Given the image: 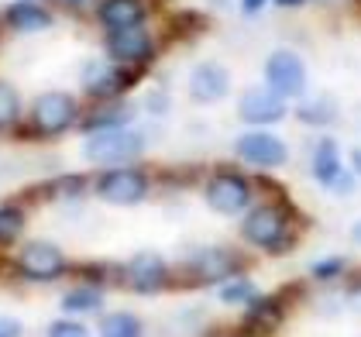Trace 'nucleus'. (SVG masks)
Returning <instances> with one entry per match:
<instances>
[{
	"label": "nucleus",
	"mask_w": 361,
	"mask_h": 337,
	"mask_svg": "<svg viewBox=\"0 0 361 337\" xmlns=\"http://www.w3.org/2000/svg\"><path fill=\"white\" fill-rule=\"evenodd\" d=\"M145 155V135L131 128H107V131H93L83 141V159L97 168H117L128 166Z\"/></svg>",
	"instance_id": "nucleus-1"
},
{
	"label": "nucleus",
	"mask_w": 361,
	"mask_h": 337,
	"mask_svg": "<svg viewBox=\"0 0 361 337\" xmlns=\"http://www.w3.org/2000/svg\"><path fill=\"white\" fill-rule=\"evenodd\" d=\"M31 135L38 138H59L80 121V104L66 90H45L31 104Z\"/></svg>",
	"instance_id": "nucleus-2"
},
{
	"label": "nucleus",
	"mask_w": 361,
	"mask_h": 337,
	"mask_svg": "<svg viewBox=\"0 0 361 337\" xmlns=\"http://www.w3.org/2000/svg\"><path fill=\"white\" fill-rule=\"evenodd\" d=\"M138 76L141 69L135 66H121L114 59H90L83 66V90L93 100H121Z\"/></svg>",
	"instance_id": "nucleus-3"
},
{
	"label": "nucleus",
	"mask_w": 361,
	"mask_h": 337,
	"mask_svg": "<svg viewBox=\"0 0 361 337\" xmlns=\"http://www.w3.org/2000/svg\"><path fill=\"white\" fill-rule=\"evenodd\" d=\"M93 193L111 207H138L148 197V176L135 166L104 168L93 183Z\"/></svg>",
	"instance_id": "nucleus-4"
},
{
	"label": "nucleus",
	"mask_w": 361,
	"mask_h": 337,
	"mask_svg": "<svg viewBox=\"0 0 361 337\" xmlns=\"http://www.w3.org/2000/svg\"><path fill=\"white\" fill-rule=\"evenodd\" d=\"M245 241L255 248H265V252H282L286 245V234H289V214L279 207V203H262L248 210L245 224H241Z\"/></svg>",
	"instance_id": "nucleus-5"
},
{
	"label": "nucleus",
	"mask_w": 361,
	"mask_h": 337,
	"mask_svg": "<svg viewBox=\"0 0 361 337\" xmlns=\"http://www.w3.org/2000/svg\"><path fill=\"white\" fill-rule=\"evenodd\" d=\"M265 83L272 86L282 100H303L310 73H306V62L300 59V52L276 49L265 59Z\"/></svg>",
	"instance_id": "nucleus-6"
},
{
	"label": "nucleus",
	"mask_w": 361,
	"mask_h": 337,
	"mask_svg": "<svg viewBox=\"0 0 361 337\" xmlns=\"http://www.w3.org/2000/svg\"><path fill=\"white\" fill-rule=\"evenodd\" d=\"M234 155L245 162V166H255V168H282L289 162V148H286V141L272 135V131H265V128H255V131H245V135H238L234 141Z\"/></svg>",
	"instance_id": "nucleus-7"
},
{
	"label": "nucleus",
	"mask_w": 361,
	"mask_h": 337,
	"mask_svg": "<svg viewBox=\"0 0 361 337\" xmlns=\"http://www.w3.org/2000/svg\"><path fill=\"white\" fill-rule=\"evenodd\" d=\"M18 272L28 282H56L66 276L69 262L56 241H28L21 252H18Z\"/></svg>",
	"instance_id": "nucleus-8"
},
{
	"label": "nucleus",
	"mask_w": 361,
	"mask_h": 337,
	"mask_svg": "<svg viewBox=\"0 0 361 337\" xmlns=\"http://www.w3.org/2000/svg\"><path fill=\"white\" fill-rule=\"evenodd\" d=\"M203 200L214 214L221 217H238L245 214L251 203V183L238 172H217L210 176V183L203 186Z\"/></svg>",
	"instance_id": "nucleus-9"
},
{
	"label": "nucleus",
	"mask_w": 361,
	"mask_h": 337,
	"mask_svg": "<svg viewBox=\"0 0 361 337\" xmlns=\"http://www.w3.org/2000/svg\"><path fill=\"white\" fill-rule=\"evenodd\" d=\"M238 117L251 128H269V124H279L286 117V100L269 83L245 86L238 93Z\"/></svg>",
	"instance_id": "nucleus-10"
},
{
	"label": "nucleus",
	"mask_w": 361,
	"mask_h": 337,
	"mask_svg": "<svg viewBox=\"0 0 361 337\" xmlns=\"http://www.w3.org/2000/svg\"><path fill=\"white\" fill-rule=\"evenodd\" d=\"M107 59L121 62V66H135V69H145L152 59H155V38L152 31L138 25V28H121V31H107Z\"/></svg>",
	"instance_id": "nucleus-11"
},
{
	"label": "nucleus",
	"mask_w": 361,
	"mask_h": 337,
	"mask_svg": "<svg viewBox=\"0 0 361 337\" xmlns=\"http://www.w3.org/2000/svg\"><path fill=\"white\" fill-rule=\"evenodd\" d=\"M124 282L135 289V293H141V296H152V293H162L169 286V265L166 258L159 252H138L131 255V262L124 265Z\"/></svg>",
	"instance_id": "nucleus-12"
},
{
	"label": "nucleus",
	"mask_w": 361,
	"mask_h": 337,
	"mask_svg": "<svg viewBox=\"0 0 361 337\" xmlns=\"http://www.w3.org/2000/svg\"><path fill=\"white\" fill-rule=\"evenodd\" d=\"M186 86H190V97L196 104H221L231 93V69L217 59H203V62L193 66Z\"/></svg>",
	"instance_id": "nucleus-13"
},
{
	"label": "nucleus",
	"mask_w": 361,
	"mask_h": 337,
	"mask_svg": "<svg viewBox=\"0 0 361 337\" xmlns=\"http://www.w3.org/2000/svg\"><path fill=\"white\" fill-rule=\"evenodd\" d=\"M148 0H100L97 7V18L107 31H121V28H138L148 21Z\"/></svg>",
	"instance_id": "nucleus-14"
},
{
	"label": "nucleus",
	"mask_w": 361,
	"mask_h": 337,
	"mask_svg": "<svg viewBox=\"0 0 361 337\" xmlns=\"http://www.w3.org/2000/svg\"><path fill=\"white\" fill-rule=\"evenodd\" d=\"M4 25L11 31H18V35H42V31H49L56 25V18H52V11H45L35 0H14L4 11Z\"/></svg>",
	"instance_id": "nucleus-15"
},
{
	"label": "nucleus",
	"mask_w": 361,
	"mask_h": 337,
	"mask_svg": "<svg viewBox=\"0 0 361 337\" xmlns=\"http://www.w3.org/2000/svg\"><path fill=\"white\" fill-rule=\"evenodd\" d=\"M238 255L227 248H200L193 258V276L200 282H224L238 276Z\"/></svg>",
	"instance_id": "nucleus-16"
},
{
	"label": "nucleus",
	"mask_w": 361,
	"mask_h": 337,
	"mask_svg": "<svg viewBox=\"0 0 361 337\" xmlns=\"http://www.w3.org/2000/svg\"><path fill=\"white\" fill-rule=\"evenodd\" d=\"M135 104H124V100H100L93 111L83 117V131H107V128H128L135 121Z\"/></svg>",
	"instance_id": "nucleus-17"
},
{
	"label": "nucleus",
	"mask_w": 361,
	"mask_h": 337,
	"mask_svg": "<svg viewBox=\"0 0 361 337\" xmlns=\"http://www.w3.org/2000/svg\"><path fill=\"white\" fill-rule=\"evenodd\" d=\"M344 172V162H341V148L334 138H320L317 148H313V159H310V176L320 183V186H331L334 179Z\"/></svg>",
	"instance_id": "nucleus-18"
},
{
	"label": "nucleus",
	"mask_w": 361,
	"mask_h": 337,
	"mask_svg": "<svg viewBox=\"0 0 361 337\" xmlns=\"http://www.w3.org/2000/svg\"><path fill=\"white\" fill-rule=\"evenodd\" d=\"M100 337H145V324L131 310H111L100 317Z\"/></svg>",
	"instance_id": "nucleus-19"
},
{
	"label": "nucleus",
	"mask_w": 361,
	"mask_h": 337,
	"mask_svg": "<svg viewBox=\"0 0 361 337\" xmlns=\"http://www.w3.org/2000/svg\"><path fill=\"white\" fill-rule=\"evenodd\" d=\"M62 313L66 317H83V313H100L104 307V293L97 289V286H76V289H69L66 296H62Z\"/></svg>",
	"instance_id": "nucleus-20"
},
{
	"label": "nucleus",
	"mask_w": 361,
	"mask_h": 337,
	"mask_svg": "<svg viewBox=\"0 0 361 337\" xmlns=\"http://www.w3.org/2000/svg\"><path fill=\"white\" fill-rule=\"evenodd\" d=\"M296 117L310 128H327L337 121V104H334V97H313L296 107Z\"/></svg>",
	"instance_id": "nucleus-21"
},
{
	"label": "nucleus",
	"mask_w": 361,
	"mask_h": 337,
	"mask_svg": "<svg viewBox=\"0 0 361 337\" xmlns=\"http://www.w3.org/2000/svg\"><path fill=\"white\" fill-rule=\"evenodd\" d=\"M21 114H25V104H21V93L7 80H0V131H11L21 124Z\"/></svg>",
	"instance_id": "nucleus-22"
},
{
	"label": "nucleus",
	"mask_w": 361,
	"mask_h": 337,
	"mask_svg": "<svg viewBox=\"0 0 361 337\" xmlns=\"http://www.w3.org/2000/svg\"><path fill=\"white\" fill-rule=\"evenodd\" d=\"M255 300H258V286L245 276H234L231 282L221 286V303H227V307H251Z\"/></svg>",
	"instance_id": "nucleus-23"
},
{
	"label": "nucleus",
	"mask_w": 361,
	"mask_h": 337,
	"mask_svg": "<svg viewBox=\"0 0 361 337\" xmlns=\"http://www.w3.org/2000/svg\"><path fill=\"white\" fill-rule=\"evenodd\" d=\"M25 234V210L21 207H0V248L14 245Z\"/></svg>",
	"instance_id": "nucleus-24"
},
{
	"label": "nucleus",
	"mask_w": 361,
	"mask_h": 337,
	"mask_svg": "<svg viewBox=\"0 0 361 337\" xmlns=\"http://www.w3.org/2000/svg\"><path fill=\"white\" fill-rule=\"evenodd\" d=\"M282 320V310H279V300H255L248 313V324H262V327H276Z\"/></svg>",
	"instance_id": "nucleus-25"
},
{
	"label": "nucleus",
	"mask_w": 361,
	"mask_h": 337,
	"mask_svg": "<svg viewBox=\"0 0 361 337\" xmlns=\"http://www.w3.org/2000/svg\"><path fill=\"white\" fill-rule=\"evenodd\" d=\"M45 337H93V334H90V327L80 324V320H73V317H59V320L49 324Z\"/></svg>",
	"instance_id": "nucleus-26"
},
{
	"label": "nucleus",
	"mask_w": 361,
	"mask_h": 337,
	"mask_svg": "<svg viewBox=\"0 0 361 337\" xmlns=\"http://www.w3.org/2000/svg\"><path fill=\"white\" fill-rule=\"evenodd\" d=\"M341 272H344V258H320V262H313V265H310V276H313V279H320V282L337 279Z\"/></svg>",
	"instance_id": "nucleus-27"
},
{
	"label": "nucleus",
	"mask_w": 361,
	"mask_h": 337,
	"mask_svg": "<svg viewBox=\"0 0 361 337\" xmlns=\"http://www.w3.org/2000/svg\"><path fill=\"white\" fill-rule=\"evenodd\" d=\"M0 337H25V324L18 317H4L0 313Z\"/></svg>",
	"instance_id": "nucleus-28"
},
{
	"label": "nucleus",
	"mask_w": 361,
	"mask_h": 337,
	"mask_svg": "<svg viewBox=\"0 0 361 337\" xmlns=\"http://www.w3.org/2000/svg\"><path fill=\"white\" fill-rule=\"evenodd\" d=\"M331 190H334V197H351V193H355V176L341 172V176L331 183Z\"/></svg>",
	"instance_id": "nucleus-29"
},
{
	"label": "nucleus",
	"mask_w": 361,
	"mask_h": 337,
	"mask_svg": "<svg viewBox=\"0 0 361 337\" xmlns=\"http://www.w3.org/2000/svg\"><path fill=\"white\" fill-rule=\"evenodd\" d=\"M265 4L269 0H241V11L245 14H258V11H265Z\"/></svg>",
	"instance_id": "nucleus-30"
},
{
	"label": "nucleus",
	"mask_w": 361,
	"mask_h": 337,
	"mask_svg": "<svg viewBox=\"0 0 361 337\" xmlns=\"http://www.w3.org/2000/svg\"><path fill=\"white\" fill-rule=\"evenodd\" d=\"M348 310L361 317V289H351V293H348Z\"/></svg>",
	"instance_id": "nucleus-31"
},
{
	"label": "nucleus",
	"mask_w": 361,
	"mask_h": 337,
	"mask_svg": "<svg viewBox=\"0 0 361 337\" xmlns=\"http://www.w3.org/2000/svg\"><path fill=\"white\" fill-rule=\"evenodd\" d=\"M351 241L361 245V221H355V227H351Z\"/></svg>",
	"instance_id": "nucleus-32"
},
{
	"label": "nucleus",
	"mask_w": 361,
	"mask_h": 337,
	"mask_svg": "<svg viewBox=\"0 0 361 337\" xmlns=\"http://www.w3.org/2000/svg\"><path fill=\"white\" fill-rule=\"evenodd\" d=\"M351 162H355V168H358V176H361V148H355V152H351Z\"/></svg>",
	"instance_id": "nucleus-33"
},
{
	"label": "nucleus",
	"mask_w": 361,
	"mask_h": 337,
	"mask_svg": "<svg viewBox=\"0 0 361 337\" xmlns=\"http://www.w3.org/2000/svg\"><path fill=\"white\" fill-rule=\"evenodd\" d=\"M279 7H300V4H306V0H276Z\"/></svg>",
	"instance_id": "nucleus-34"
},
{
	"label": "nucleus",
	"mask_w": 361,
	"mask_h": 337,
	"mask_svg": "<svg viewBox=\"0 0 361 337\" xmlns=\"http://www.w3.org/2000/svg\"><path fill=\"white\" fill-rule=\"evenodd\" d=\"M320 4H344V0H320Z\"/></svg>",
	"instance_id": "nucleus-35"
},
{
	"label": "nucleus",
	"mask_w": 361,
	"mask_h": 337,
	"mask_svg": "<svg viewBox=\"0 0 361 337\" xmlns=\"http://www.w3.org/2000/svg\"><path fill=\"white\" fill-rule=\"evenodd\" d=\"M69 4H83V0H69Z\"/></svg>",
	"instance_id": "nucleus-36"
}]
</instances>
